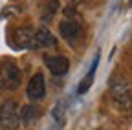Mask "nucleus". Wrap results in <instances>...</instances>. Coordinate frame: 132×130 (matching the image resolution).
Wrapping results in <instances>:
<instances>
[{
	"instance_id": "20e7f679",
	"label": "nucleus",
	"mask_w": 132,
	"mask_h": 130,
	"mask_svg": "<svg viewBox=\"0 0 132 130\" xmlns=\"http://www.w3.org/2000/svg\"><path fill=\"white\" fill-rule=\"evenodd\" d=\"M28 97L31 101H40L44 99V95H46V81H44V75L42 73H35L31 79H29V83H28Z\"/></svg>"
},
{
	"instance_id": "f257e3e1",
	"label": "nucleus",
	"mask_w": 132,
	"mask_h": 130,
	"mask_svg": "<svg viewBox=\"0 0 132 130\" xmlns=\"http://www.w3.org/2000/svg\"><path fill=\"white\" fill-rule=\"evenodd\" d=\"M110 95L121 110H130V84L123 75H116L110 81Z\"/></svg>"
},
{
	"instance_id": "0eeeda50",
	"label": "nucleus",
	"mask_w": 132,
	"mask_h": 130,
	"mask_svg": "<svg viewBox=\"0 0 132 130\" xmlns=\"http://www.w3.org/2000/svg\"><path fill=\"white\" fill-rule=\"evenodd\" d=\"M46 66L53 75H64L70 68V60L62 55H53V57H46Z\"/></svg>"
},
{
	"instance_id": "6e6552de",
	"label": "nucleus",
	"mask_w": 132,
	"mask_h": 130,
	"mask_svg": "<svg viewBox=\"0 0 132 130\" xmlns=\"http://www.w3.org/2000/svg\"><path fill=\"white\" fill-rule=\"evenodd\" d=\"M99 51L95 53V59H94V62H92V66H90V70L86 72V75L82 77V81L77 84V93L79 95H82V93H86L88 90H90V86H92V83H94V77H95V70H97V64H99Z\"/></svg>"
},
{
	"instance_id": "9b49d317",
	"label": "nucleus",
	"mask_w": 132,
	"mask_h": 130,
	"mask_svg": "<svg viewBox=\"0 0 132 130\" xmlns=\"http://www.w3.org/2000/svg\"><path fill=\"white\" fill-rule=\"evenodd\" d=\"M53 117H55V121H57V125H59V126L64 123V106H62L61 103L53 108Z\"/></svg>"
},
{
	"instance_id": "7ed1b4c3",
	"label": "nucleus",
	"mask_w": 132,
	"mask_h": 130,
	"mask_svg": "<svg viewBox=\"0 0 132 130\" xmlns=\"http://www.w3.org/2000/svg\"><path fill=\"white\" fill-rule=\"evenodd\" d=\"M20 125L19 121V106L15 101H6L0 105V126L6 130H15Z\"/></svg>"
},
{
	"instance_id": "39448f33",
	"label": "nucleus",
	"mask_w": 132,
	"mask_h": 130,
	"mask_svg": "<svg viewBox=\"0 0 132 130\" xmlns=\"http://www.w3.org/2000/svg\"><path fill=\"white\" fill-rule=\"evenodd\" d=\"M33 35H35V29L31 26H22L15 31L13 44L19 50H29V48H33Z\"/></svg>"
},
{
	"instance_id": "1a4fd4ad",
	"label": "nucleus",
	"mask_w": 132,
	"mask_h": 130,
	"mask_svg": "<svg viewBox=\"0 0 132 130\" xmlns=\"http://www.w3.org/2000/svg\"><path fill=\"white\" fill-rule=\"evenodd\" d=\"M50 46H57V39L53 37L52 31L48 29H39L33 35V48H50Z\"/></svg>"
},
{
	"instance_id": "9d476101",
	"label": "nucleus",
	"mask_w": 132,
	"mask_h": 130,
	"mask_svg": "<svg viewBox=\"0 0 132 130\" xmlns=\"http://www.w3.org/2000/svg\"><path fill=\"white\" fill-rule=\"evenodd\" d=\"M39 116V112L37 108L33 106V105H26L20 108V114H19V121H22L24 125H29L31 121H35V117Z\"/></svg>"
},
{
	"instance_id": "423d86ee",
	"label": "nucleus",
	"mask_w": 132,
	"mask_h": 130,
	"mask_svg": "<svg viewBox=\"0 0 132 130\" xmlns=\"http://www.w3.org/2000/svg\"><path fill=\"white\" fill-rule=\"evenodd\" d=\"M59 31H61V35L64 40H68V42H75L79 39V35L82 33V29L81 26L75 22V20H62L59 24Z\"/></svg>"
},
{
	"instance_id": "f03ea898",
	"label": "nucleus",
	"mask_w": 132,
	"mask_h": 130,
	"mask_svg": "<svg viewBox=\"0 0 132 130\" xmlns=\"http://www.w3.org/2000/svg\"><path fill=\"white\" fill-rule=\"evenodd\" d=\"M22 73L20 68L13 60H4L0 62V88L2 90H16L20 86Z\"/></svg>"
}]
</instances>
